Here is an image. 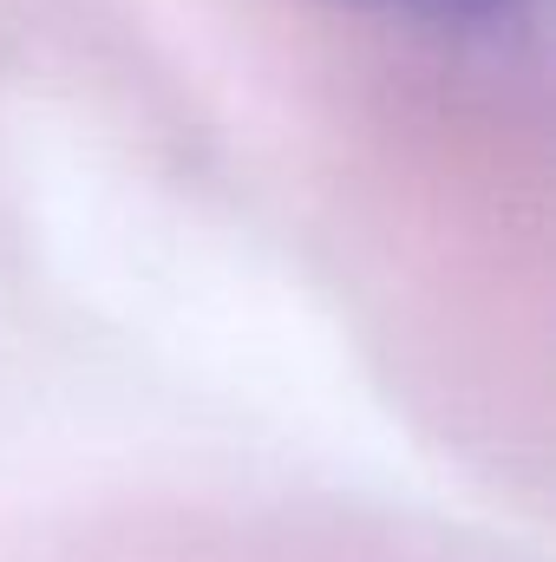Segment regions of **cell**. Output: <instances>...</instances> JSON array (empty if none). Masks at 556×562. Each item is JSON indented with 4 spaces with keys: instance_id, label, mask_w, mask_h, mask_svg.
Returning a JSON list of instances; mask_svg holds the SVG:
<instances>
[{
    "instance_id": "obj_1",
    "label": "cell",
    "mask_w": 556,
    "mask_h": 562,
    "mask_svg": "<svg viewBox=\"0 0 556 562\" xmlns=\"http://www.w3.org/2000/svg\"><path fill=\"white\" fill-rule=\"evenodd\" d=\"M367 7H393L407 20L458 26V33H498V26H511V20L531 13V0H367Z\"/></svg>"
}]
</instances>
